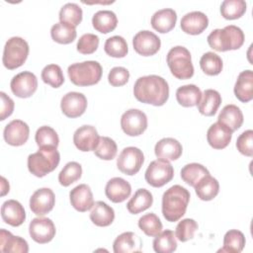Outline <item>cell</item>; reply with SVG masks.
Returning a JSON list of instances; mask_svg holds the SVG:
<instances>
[{"label":"cell","mask_w":253,"mask_h":253,"mask_svg":"<svg viewBox=\"0 0 253 253\" xmlns=\"http://www.w3.org/2000/svg\"><path fill=\"white\" fill-rule=\"evenodd\" d=\"M133 95L141 103L162 106L169 98V86L167 81L161 76H142L133 85Z\"/></svg>","instance_id":"cell-1"},{"label":"cell","mask_w":253,"mask_h":253,"mask_svg":"<svg viewBox=\"0 0 253 253\" xmlns=\"http://www.w3.org/2000/svg\"><path fill=\"white\" fill-rule=\"evenodd\" d=\"M189 201V191L180 185L166 190L162 196V214L165 219L170 222L179 220L185 214Z\"/></svg>","instance_id":"cell-2"},{"label":"cell","mask_w":253,"mask_h":253,"mask_svg":"<svg viewBox=\"0 0 253 253\" xmlns=\"http://www.w3.org/2000/svg\"><path fill=\"white\" fill-rule=\"evenodd\" d=\"M209 45L216 51H227L238 49L244 42L243 31L234 25L223 29H215L207 38Z\"/></svg>","instance_id":"cell-3"},{"label":"cell","mask_w":253,"mask_h":253,"mask_svg":"<svg viewBox=\"0 0 253 253\" xmlns=\"http://www.w3.org/2000/svg\"><path fill=\"white\" fill-rule=\"evenodd\" d=\"M60 154L56 147L42 146L28 156V169L36 177H43L59 164Z\"/></svg>","instance_id":"cell-4"},{"label":"cell","mask_w":253,"mask_h":253,"mask_svg":"<svg viewBox=\"0 0 253 253\" xmlns=\"http://www.w3.org/2000/svg\"><path fill=\"white\" fill-rule=\"evenodd\" d=\"M67 73L70 81L74 85L91 86L101 80L103 69L98 61L87 60L69 65Z\"/></svg>","instance_id":"cell-5"},{"label":"cell","mask_w":253,"mask_h":253,"mask_svg":"<svg viewBox=\"0 0 253 253\" xmlns=\"http://www.w3.org/2000/svg\"><path fill=\"white\" fill-rule=\"evenodd\" d=\"M167 64L174 77L185 80L194 75V66L190 51L182 45L172 47L167 53Z\"/></svg>","instance_id":"cell-6"},{"label":"cell","mask_w":253,"mask_h":253,"mask_svg":"<svg viewBox=\"0 0 253 253\" xmlns=\"http://www.w3.org/2000/svg\"><path fill=\"white\" fill-rule=\"evenodd\" d=\"M29 55V44L20 37L10 38L4 46L2 62L10 70L22 66Z\"/></svg>","instance_id":"cell-7"},{"label":"cell","mask_w":253,"mask_h":253,"mask_svg":"<svg viewBox=\"0 0 253 253\" xmlns=\"http://www.w3.org/2000/svg\"><path fill=\"white\" fill-rule=\"evenodd\" d=\"M145 181L154 188H160L169 183L174 176L171 163L164 159H156L150 162L145 171Z\"/></svg>","instance_id":"cell-8"},{"label":"cell","mask_w":253,"mask_h":253,"mask_svg":"<svg viewBox=\"0 0 253 253\" xmlns=\"http://www.w3.org/2000/svg\"><path fill=\"white\" fill-rule=\"evenodd\" d=\"M144 162L142 151L134 146H128L122 150L117 158L118 169L128 176L136 174Z\"/></svg>","instance_id":"cell-9"},{"label":"cell","mask_w":253,"mask_h":253,"mask_svg":"<svg viewBox=\"0 0 253 253\" xmlns=\"http://www.w3.org/2000/svg\"><path fill=\"white\" fill-rule=\"evenodd\" d=\"M121 126L129 136L140 135L147 127V117L138 109H129L121 118Z\"/></svg>","instance_id":"cell-10"},{"label":"cell","mask_w":253,"mask_h":253,"mask_svg":"<svg viewBox=\"0 0 253 253\" xmlns=\"http://www.w3.org/2000/svg\"><path fill=\"white\" fill-rule=\"evenodd\" d=\"M10 87L15 96L19 98H29L37 91V76L31 71L20 72L12 78Z\"/></svg>","instance_id":"cell-11"},{"label":"cell","mask_w":253,"mask_h":253,"mask_svg":"<svg viewBox=\"0 0 253 253\" xmlns=\"http://www.w3.org/2000/svg\"><path fill=\"white\" fill-rule=\"evenodd\" d=\"M134 50L142 56L154 55L161 45L160 39L152 32L143 30L138 32L132 39Z\"/></svg>","instance_id":"cell-12"},{"label":"cell","mask_w":253,"mask_h":253,"mask_svg":"<svg viewBox=\"0 0 253 253\" xmlns=\"http://www.w3.org/2000/svg\"><path fill=\"white\" fill-rule=\"evenodd\" d=\"M29 232L34 241L44 244L51 241L55 235L53 221L47 217H36L29 225Z\"/></svg>","instance_id":"cell-13"},{"label":"cell","mask_w":253,"mask_h":253,"mask_svg":"<svg viewBox=\"0 0 253 253\" xmlns=\"http://www.w3.org/2000/svg\"><path fill=\"white\" fill-rule=\"evenodd\" d=\"M55 204V196L49 188L37 190L30 199V209L37 215H44L49 212Z\"/></svg>","instance_id":"cell-14"},{"label":"cell","mask_w":253,"mask_h":253,"mask_svg":"<svg viewBox=\"0 0 253 253\" xmlns=\"http://www.w3.org/2000/svg\"><path fill=\"white\" fill-rule=\"evenodd\" d=\"M62 113L68 118H78L84 114L87 109V99L85 95L79 92L66 93L60 102Z\"/></svg>","instance_id":"cell-15"},{"label":"cell","mask_w":253,"mask_h":253,"mask_svg":"<svg viewBox=\"0 0 253 253\" xmlns=\"http://www.w3.org/2000/svg\"><path fill=\"white\" fill-rule=\"evenodd\" d=\"M30 127L21 120H13L6 125L3 136L5 141L13 146H21L25 144L29 138Z\"/></svg>","instance_id":"cell-16"},{"label":"cell","mask_w":253,"mask_h":253,"mask_svg":"<svg viewBox=\"0 0 253 253\" xmlns=\"http://www.w3.org/2000/svg\"><path fill=\"white\" fill-rule=\"evenodd\" d=\"M100 136L93 126H82L73 134V142L81 151H94L99 143Z\"/></svg>","instance_id":"cell-17"},{"label":"cell","mask_w":253,"mask_h":253,"mask_svg":"<svg viewBox=\"0 0 253 253\" xmlns=\"http://www.w3.org/2000/svg\"><path fill=\"white\" fill-rule=\"evenodd\" d=\"M232 130L224 124L216 122L212 124L207 132V140L214 149L225 148L232 137Z\"/></svg>","instance_id":"cell-18"},{"label":"cell","mask_w":253,"mask_h":253,"mask_svg":"<svg viewBox=\"0 0 253 253\" xmlns=\"http://www.w3.org/2000/svg\"><path fill=\"white\" fill-rule=\"evenodd\" d=\"M69 199L71 206L80 212L89 211L94 205L92 191L86 184H80L73 188L69 193Z\"/></svg>","instance_id":"cell-19"},{"label":"cell","mask_w":253,"mask_h":253,"mask_svg":"<svg viewBox=\"0 0 253 253\" xmlns=\"http://www.w3.org/2000/svg\"><path fill=\"white\" fill-rule=\"evenodd\" d=\"M131 193L130 184L121 177H115L107 182L105 194L113 203H122L126 201Z\"/></svg>","instance_id":"cell-20"},{"label":"cell","mask_w":253,"mask_h":253,"mask_svg":"<svg viewBox=\"0 0 253 253\" xmlns=\"http://www.w3.org/2000/svg\"><path fill=\"white\" fill-rule=\"evenodd\" d=\"M209 25L208 16L201 11H193L185 14L181 19V29L189 35L203 33Z\"/></svg>","instance_id":"cell-21"},{"label":"cell","mask_w":253,"mask_h":253,"mask_svg":"<svg viewBox=\"0 0 253 253\" xmlns=\"http://www.w3.org/2000/svg\"><path fill=\"white\" fill-rule=\"evenodd\" d=\"M183 152L182 144L173 137H164L160 139L154 147V153L159 159L167 161L177 160Z\"/></svg>","instance_id":"cell-22"},{"label":"cell","mask_w":253,"mask_h":253,"mask_svg":"<svg viewBox=\"0 0 253 253\" xmlns=\"http://www.w3.org/2000/svg\"><path fill=\"white\" fill-rule=\"evenodd\" d=\"M1 216L4 222L12 226H19L25 221L26 212L21 203L16 200H8L1 207Z\"/></svg>","instance_id":"cell-23"},{"label":"cell","mask_w":253,"mask_h":253,"mask_svg":"<svg viewBox=\"0 0 253 253\" xmlns=\"http://www.w3.org/2000/svg\"><path fill=\"white\" fill-rule=\"evenodd\" d=\"M234 95L242 103H248L253 99V72L244 70L239 73L234 85Z\"/></svg>","instance_id":"cell-24"},{"label":"cell","mask_w":253,"mask_h":253,"mask_svg":"<svg viewBox=\"0 0 253 253\" xmlns=\"http://www.w3.org/2000/svg\"><path fill=\"white\" fill-rule=\"evenodd\" d=\"M177 14L171 8H165L156 11L151 17V26L152 28L161 33L165 34L170 32L176 24Z\"/></svg>","instance_id":"cell-25"},{"label":"cell","mask_w":253,"mask_h":253,"mask_svg":"<svg viewBox=\"0 0 253 253\" xmlns=\"http://www.w3.org/2000/svg\"><path fill=\"white\" fill-rule=\"evenodd\" d=\"M0 250L2 252L27 253L29 251L28 242L24 238L15 236L4 228L0 230Z\"/></svg>","instance_id":"cell-26"},{"label":"cell","mask_w":253,"mask_h":253,"mask_svg":"<svg viewBox=\"0 0 253 253\" xmlns=\"http://www.w3.org/2000/svg\"><path fill=\"white\" fill-rule=\"evenodd\" d=\"M90 219L97 226H109L115 219V211L113 208L106 203L98 201L92 207Z\"/></svg>","instance_id":"cell-27"},{"label":"cell","mask_w":253,"mask_h":253,"mask_svg":"<svg viewBox=\"0 0 253 253\" xmlns=\"http://www.w3.org/2000/svg\"><path fill=\"white\" fill-rule=\"evenodd\" d=\"M217 122L224 124L228 126L232 131L237 130L243 124V114L239 107L229 104L223 107L220 111Z\"/></svg>","instance_id":"cell-28"},{"label":"cell","mask_w":253,"mask_h":253,"mask_svg":"<svg viewBox=\"0 0 253 253\" xmlns=\"http://www.w3.org/2000/svg\"><path fill=\"white\" fill-rule=\"evenodd\" d=\"M92 25L96 31L102 34H108L116 29L118 18L113 11L100 10L93 15Z\"/></svg>","instance_id":"cell-29"},{"label":"cell","mask_w":253,"mask_h":253,"mask_svg":"<svg viewBox=\"0 0 253 253\" xmlns=\"http://www.w3.org/2000/svg\"><path fill=\"white\" fill-rule=\"evenodd\" d=\"M194 188L198 198L202 201H211L214 199L219 192V184L217 180L210 174L204 176Z\"/></svg>","instance_id":"cell-30"},{"label":"cell","mask_w":253,"mask_h":253,"mask_svg":"<svg viewBox=\"0 0 253 253\" xmlns=\"http://www.w3.org/2000/svg\"><path fill=\"white\" fill-rule=\"evenodd\" d=\"M177 102L186 108L198 106L202 99V91L195 84H188L179 87L176 91Z\"/></svg>","instance_id":"cell-31"},{"label":"cell","mask_w":253,"mask_h":253,"mask_svg":"<svg viewBox=\"0 0 253 253\" xmlns=\"http://www.w3.org/2000/svg\"><path fill=\"white\" fill-rule=\"evenodd\" d=\"M221 104V96L220 94L213 89L205 90L204 94H202V99L198 104L199 112L207 117L213 116L219 105Z\"/></svg>","instance_id":"cell-32"},{"label":"cell","mask_w":253,"mask_h":253,"mask_svg":"<svg viewBox=\"0 0 253 253\" xmlns=\"http://www.w3.org/2000/svg\"><path fill=\"white\" fill-rule=\"evenodd\" d=\"M152 194L146 189H138L132 198L127 202L126 209L130 213L136 214L149 209L152 206Z\"/></svg>","instance_id":"cell-33"},{"label":"cell","mask_w":253,"mask_h":253,"mask_svg":"<svg viewBox=\"0 0 253 253\" xmlns=\"http://www.w3.org/2000/svg\"><path fill=\"white\" fill-rule=\"evenodd\" d=\"M137 236L130 231L120 234L113 243V249L115 253H128V252H139L141 245L136 244Z\"/></svg>","instance_id":"cell-34"},{"label":"cell","mask_w":253,"mask_h":253,"mask_svg":"<svg viewBox=\"0 0 253 253\" xmlns=\"http://www.w3.org/2000/svg\"><path fill=\"white\" fill-rule=\"evenodd\" d=\"M76 29L75 27L66 23H56L50 29L51 39L62 44H67L72 42L76 39Z\"/></svg>","instance_id":"cell-35"},{"label":"cell","mask_w":253,"mask_h":253,"mask_svg":"<svg viewBox=\"0 0 253 253\" xmlns=\"http://www.w3.org/2000/svg\"><path fill=\"white\" fill-rule=\"evenodd\" d=\"M245 245L244 234L237 229L228 230L223 237V247L218 252L239 253L243 250Z\"/></svg>","instance_id":"cell-36"},{"label":"cell","mask_w":253,"mask_h":253,"mask_svg":"<svg viewBox=\"0 0 253 253\" xmlns=\"http://www.w3.org/2000/svg\"><path fill=\"white\" fill-rule=\"evenodd\" d=\"M153 249L157 253H170L177 249V241L174 232L166 229L155 236L153 240Z\"/></svg>","instance_id":"cell-37"},{"label":"cell","mask_w":253,"mask_h":253,"mask_svg":"<svg viewBox=\"0 0 253 253\" xmlns=\"http://www.w3.org/2000/svg\"><path fill=\"white\" fill-rule=\"evenodd\" d=\"M210 174L209 170L200 163H190L181 169V178L188 185L194 187L204 176Z\"/></svg>","instance_id":"cell-38"},{"label":"cell","mask_w":253,"mask_h":253,"mask_svg":"<svg viewBox=\"0 0 253 253\" xmlns=\"http://www.w3.org/2000/svg\"><path fill=\"white\" fill-rule=\"evenodd\" d=\"M200 66L207 75L214 76L221 72L223 63L219 55L212 51H208L202 55L200 59Z\"/></svg>","instance_id":"cell-39"},{"label":"cell","mask_w":253,"mask_h":253,"mask_svg":"<svg viewBox=\"0 0 253 253\" xmlns=\"http://www.w3.org/2000/svg\"><path fill=\"white\" fill-rule=\"evenodd\" d=\"M246 12V2L243 0H224L220 5L221 16L226 20H235Z\"/></svg>","instance_id":"cell-40"},{"label":"cell","mask_w":253,"mask_h":253,"mask_svg":"<svg viewBox=\"0 0 253 253\" xmlns=\"http://www.w3.org/2000/svg\"><path fill=\"white\" fill-rule=\"evenodd\" d=\"M82 9L76 3H66L59 11V20L62 23L77 27L82 21Z\"/></svg>","instance_id":"cell-41"},{"label":"cell","mask_w":253,"mask_h":253,"mask_svg":"<svg viewBox=\"0 0 253 253\" xmlns=\"http://www.w3.org/2000/svg\"><path fill=\"white\" fill-rule=\"evenodd\" d=\"M105 52L112 57H125L127 54L128 47L126 41L121 36H113L106 40L104 44Z\"/></svg>","instance_id":"cell-42"},{"label":"cell","mask_w":253,"mask_h":253,"mask_svg":"<svg viewBox=\"0 0 253 253\" xmlns=\"http://www.w3.org/2000/svg\"><path fill=\"white\" fill-rule=\"evenodd\" d=\"M82 167L78 162L71 161L65 164L58 174V182L63 187H68L81 178Z\"/></svg>","instance_id":"cell-43"},{"label":"cell","mask_w":253,"mask_h":253,"mask_svg":"<svg viewBox=\"0 0 253 253\" xmlns=\"http://www.w3.org/2000/svg\"><path fill=\"white\" fill-rule=\"evenodd\" d=\"M138 227L147 235L155 237L162 231V223L159 217L153 213H146L138 219Z\"/></svg>","instance_id":"cell-44"},{"label":"cell","mask_w":253,"mask_h":253,"mask_svg":"<svg viewBox=\"0 0 253 253\" xmlns=\"http://www.w3.org/2000/svg\"><path fill=\"white\" fill-rule=\"evenodd\" d=\"M35 139L39 147L52 146L57 148L59 144V137L57 132L48 126H42L39 127L36 132Z\"/></svg>","instance_id":"cell-45"},{"label":"cell","mask_w":253,"mask_h":253,"mask_svg":"<svg viewBox=\"0 0 253 253\" xmlns=\"http://www.w3.org/2000/svg\"><path fill=\"white\" fill-rule=\"evenodd\" d=\"M41 76L45 84H48L53 88L60 87L64 82L62 70L57 64H48L44 66Z\"/></svg>","instance_id":"cell-46"},{"label":"cell","mask_w":253,"mask_h":253,"mask_svg":"<svg viewBox=\"0 0 253 253\" xmlns=\"http://www.w3.org/2000/svg\"><path fill=\"white\" fill-rule=\"evenodd\" d=\"M118 151L117 144L114 139L108 136H100L99 143L94 150L95 155L103 160H112L116 157Z\"/></svg>","instance_id":"cell-47"},{"label":"cell","mask_w":253,"mask_h":253,"mask_svg":"<svg viewBox=\"0 0 253 253\" xmlns=\"http://www.w3.org/2000/svg\"><path fill=\"white\" fill-rule=\"evenodd\" d=\"M197 230L198 223L193 218H184L177 224L175 236L181 242H186L194 237Z\"/></svg>","instance_id":"cell-48"},{"label":"cell","mask_w":253,"mask_h":253,"mask_svg":"<svg viewBox=\"0 0 253 253\" xmlns=\"http://www.w3.org/2000/svg\"><path fill=\"white\" fill-rule=\"evenodd\" d=\"M99 46V38L98 36L87 33L80 37L77 42V50L82 54H91L97 50Z\"/></svg>","instance_id":"cell-49"},{"label":"cell","mask_w":253,"mask_h":253,"mask_svg":"<svg viewBox=\"0 0 253 253\" xmlns=\"http://www.w3.org/2000/svg\"><path fill=\"white\" fill-rule=\"evenodd\" d=\"M237 150L248 157L253 156V130L247 129L243 131L236 140Z\"/></svg>","instance_id":"cell-50"},{"label":"cell","mask_w":253,"mask_h":253,"mask_svg":"<svg viewBox=\"0 0 253 253\" xmlns=\"http://www.w3.org/2000/svg\"><path fill=\"white\" fill-rule=\"evenodd\" d=\"M129 79V72L126 68L122 66H116L111 69L108 75L109 83L114 87H120L125 85Z\"/></svg>","instance_id":"cell-51"},{"label":"cell","mask_w":253,"mask_h":253,"mask_svg":"<svg viewBox=\"0 0 253 253\" xmlns=\"http://www.w3.org/2000/svg\"><path fill=\"white\" fill-rule=\"evenodd\" d=\"M1 97V112H0V120L4 121L6 118L12 115L14 111V101L4 92H0Z\"/></svg>","instance_id":"cell-52"},{"label":"cell","mask_w":253,"mask_h":253,"mask_svg":"<svg viewBox=\"0 0 253 253\" xmlns=\"http://www.w3.org/2000/svg\"><path fill=\"white\" fill-rule=\"evenodd\" d=\"M1 180H2V193H1V196H4L6 193L9 192V183L6 181V179L4 177H2Z\"/></svg>","instance_id":"cell-53"}]
</instances>
